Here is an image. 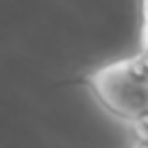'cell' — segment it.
Returning <instances> with one entry per match:
<instances>
[{
    "mask_svg": "<svg viewBox=\"0 0 148 148\" xmlns=\"http://www.w3.org/2000/svg\"><path fill=\"white\" fill-rule=\"evenodd\" d=\"M139 42H142L139 52H144L148 57V0H142V33H139Z\"/></svg>",
    "mask_w": 148,
    "mask_h": 148,
    "instance_id": "2",
    "label": "cell"
},
{
    "mask_svg": "<svg viewBox=\"0 0 148 148\" xmlns=\"http://www.w3.org/2000/svg\"><path fill=\"white\" fill-rule=\"evenodd\" d=\"M85 83L102 109L129 126L148 116V57L144 52L92 70Z\"/></svg>",
    "mask_w": 148,
    "mask_h": 148,
    "instance_id": "1",
    "label": "cell"
}]
</instances>
